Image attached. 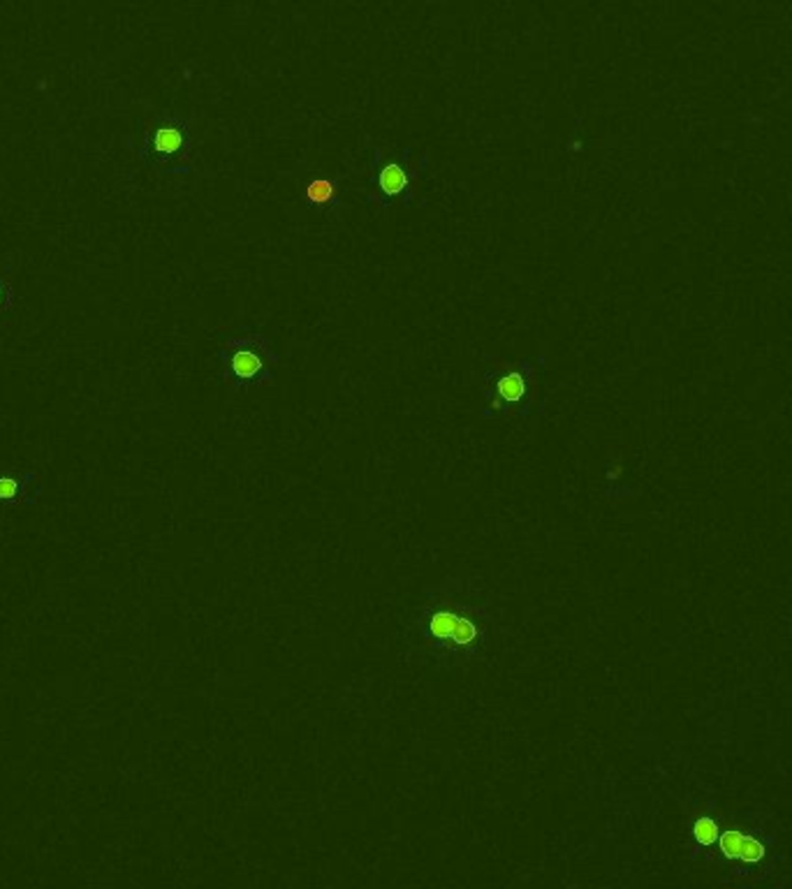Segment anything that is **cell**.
<instances>
[{"label": "cell", "mask_w": 792, "mask_h": 889, "mask_svg": "<svg viewBox=\"0 0 792 889\" xmlns=\"http://www.w3.org/2000/svg\"><path fill=\"white\" fill-rule=\"evenodd\" d=\"M12 306H15V285L10 274L0 272V315L10 313Z\"/></svg>", "instance_id": "ba28073f"}, {"label": "cell", "mask_w": 792, "mask_h": 889, "mask_svg": "<svg viewBox=\"0 0 792 889\" xmlns=\"http://www.w3.org/2000/svg\"><path fill=\"white\" fill-rule=\"evenodd\" d=\"M19 491V484L12 478H0V498H15Z\"/></svg>", "instance_id": "30bf717a"}, {"label": "cell", "mask_w": 792, "mask_h": 889, "mask_svg": "<svg viewBox=\"0 0 792 889\" xmlns=\"http://www.w3.org/2000/svg\"><path fill=\"white\" fill-rule=\"evenodd\" d=\"M547 367V355L522 359H494L482 371V401L486 419L516 422L528 419L537 410L540 380Z\"/></svg>", "instance_id": "7a4b0ae2"}, {"label": "cell", "mask_w": 792, "mask_h": 889, "mask_svg": "<svg viewBox=\"0 0 792 889\" xmlns=\"http://www.w3.org/2000/svg\"><path fill=\"white\" fill-rule=\"evenodd\" d=\"M695 836H697V841L703 845H712L714 841H718V827H716V822L714 820H709V818H703V820H697V824H695Z\"/></svg>", "instance_id": "9c48e42d"}, {"label": "cell", "mask_w": 792, "mask_h": 889, "mask_svg": "<svg viewBox=\"0 0 792 889\" xmlns=\"http://www.w3.org/2000/svg\"><path fill=\"white\" fill-rule=\"evenodd\" d=\"M281 355L274 350L266 334L241 327L227 334L218 347V364L225 385L234 389L271 385Z\"/></svg>", "instance_id": "5b68a950"}, {"label": "cell", "mask_w": 792, "mask_h": 889, "mask_svg": "<svg viewBox=\"0 0 792 889\" xmlns=\"http://www.w3.org/2000/svg\"><path fill=\"white\" fill-rule=\"evenodd\" d=\"M721 848L727 857L742 859V862H757L763 859L765 848L763 843H757L756 839L746 834H737V832H727L721 836Z\"/></svg>", "instance_id": "52a82bcc"}, {"label": "cell", "mask_w": 792, "mask_h": 889, "mask_svg": "<svg viewBox=\"0 0 792 889\" xmlns=\"http://www.w3.org/2000/svg\"><path fill=\"white\" fill-rule=\"evenodd\" d=\"M429 170V153L417 151L412 146L403 149H382L373 146L369 151V176L364 202L387 212L391 206L412 209L422 202V176Z\"/></svg>", "instance_id": "3957f363"}, {"label": "cell", "mask_w": 792, "mask_h": 889, "mask_svg": "<svg viewBox=\"0 0 792 889\" xmlns=\"http://www.w3.org/2000/svg\"><path fill=\"white\" fill-rule=\"evenodd\" d=\"M137 156L141 165L162 176H188L193 171V126L179 111H156L146 119Z\"/></svg>", "instance_id": "277c9868"}, {"label": "cell", "mask_w": 792, "mask_h": 889, "mask_svg": "<svg viewBox=\"0 0 792 889\" xmlns=\"http://www.w3.org/2000/svg\"><path fill=\"white\" fill-rule=\"evenodd\" d=\"M337 181L327 179V176H313V179L307 181V186H304V202H307V206L313 209V212L329 213L337 206Z\"/></svg>", "instance_id": "8992f818"}, {"label": "cell", "mask_w": 792, "mask_h": 889, "mask_svg": "<svg viewBox=\"0 0 792 889\" xmlns=\"http://www.w3.org/2000/svg\"><path fill=\"white\" fill-rule=\"evenodd\" d=\"M417 642L436 660H462L477 654L486 637V618L466 600L443 595L415 618Z\"/></svg>", "instance_id": "6da1fadb"}]
</instances>
